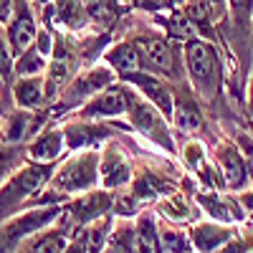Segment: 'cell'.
Returning <instances> with one entry per match:
<instances>
[{
	"instance_id": "6da1fadb",
	"label": "cell",
	"mask_w": 253,
	"mask_h": 253,
	"mask_svg": "<svg viewBox=\"0 0 253 253\" xmlns=\"http://www.w3.org/2000/svg\"><path fill=\"white\" fill-rule=\"evenodd\" d=\"M185 58V81L193 86L200 99L210 107V112L228 107V71L230 56L228 51L208 38H190L182 43Z\"/></svg>"
},
{
	"instance_id": "7a4b0ae2",
	"label": "cell",
	"mask_w": 253,
	"mask_h": 253,
	"mask_svg": "<svg viewBox=\"0 0 253 253\" xmlns=\"http://www.w3.org/2000/svg\"><path fill=\"white\" fill-rule=\"evenodd\" d=\"M99 187H101L99 150L71 152L58 162L48 185L38 193V198L31 203V208H36V205H66L71 198L91 193V190H99Z\"/></svg>"
},
{
	"instance_id": "3957f363",
	"label": "cell",
	"mask_w": 253,
	"mask_h": 253,
	"mask_svg": "<svg viewBox=\"0 0 253 253\" xmlns=\"http://www.w3.org/2000/svg\"><path fill=\"white\" fill-rule=\"evenodd\" d=\"M126 124L132 126V134L142 137L147 144H152L155 150L177 157L180 144H177V134L172 129L170 119H167L157 107H152L144 96H139L132 86L126 94Z\"/></svg>"
},
{
	"instance_id": "277c9868",
	"label": "cell",
	"mask_w": 253,
	"mask_h": 253,
	"mask_svg": "<svg viewBox=\"0 0 253 253\" xmlns=\"http://www.w3.org/2000/svg\"><path fill=\"white\" fill-rule=\"evenodd\" d=\"M58 165H41V162H26L20 170L0 187V225L8 218H13L20 210L31 208V203L38 198V193L48 185L53 170Z\"/></svg>"
},
{
	"instance_id": "5b68a950",
	"label": "cell",
	"mask_w": 253,
	"mask_h": 253,
	"mask_svg": "<svg viewBox=\"0 0 253 253\" xmlns=\"http://www.w3.org/2000/svg\"><path fill=\"white\" fill-rule=\"evenodd\" d=\"M119 81L117 71L109 69L104 61L94 63V66H84L81 71H76V76L69 81V86L61 91V96L51 104V114L53 122H61L71 117L76 109H81L89 99H94L99 91H104L109 84Z\"/></svg>"
},
{
	"instance_id": "8992f818",
	"label": "cell",
	"mask_w": 253,
	"mask_h": 253,
	"mask_svg": "<svg viewBox=\"0 0 253 253\" xmlns=\"http://www.w3.org/2000/svg\"><path fill=\"white\" fill-rule=\"evenodd\" d=\"M210 107L200 99V94L190 86L187 81L175 84V107H172V129L177 137H200L208 144L220 132L213 129V117Z\"/></svg>"
},
{
	"instance_id": "52a82bcc",
	"label": "cell",
	"mask_w": 253,
	"mask_h": 253,
	"mask_svg": "<svg viewBox=\"0 0 253 253\" xmlns=\"http://www.w3.org/2000/svg\"><path fill=\"white\" fill-rule=\"evenodd\" d=\"M61 213H63V205H36L15 213L0 225V253H15L26 238L53 225L61 218Z\"/></svg>"
},
{
	"instance_id": "ba28073f",
	"label": "cell",
	"mask_w": 253,
	"mask_h": 253,
	"mask_svg": "<svg viewBox=\"0 0 253 253\" xmlns=\"http://www.w3.org/2000/svg\"><path fill=\"white\" fill-rule=\"evenodd\" d=\"M63 134H66V150L81 152V150H101L109 139L119 137L122 132H132L126 119L114 122H91V119H61Z\"/></svg>"
},
{
	"instance_id": "9c48e42d",
	"label": "cell",
	"mask_w": 253,
	"mask_h": 253,
	"mask_svg": "<svg viewBox=\"0 0 253 253\" xmlns=\"http://www.w3.org/2000/svg\"><path fill=\"white\" fill-rule=\"evenodd\" d=\"M124 134V132H122ZM119 137L109 139L107 144L99 150V177H101V187L104 190H124L129 187L137 172V160L126 150V142Z\"/></svg>"
},
{
	"instance_id": "30bf717a",
	"label": "cell",
	"mask_w": 253,
	"mask_h": 253,
	"mask_svg": "<svg viewBox=\"0 0 253 253\" xmlns=\"http://www.w3.org/2000/svg\"><path fill=\"white\" fill-rule=\"evenodd\" d=\"M210 157H213L215 167L220 170L228 193H241V190H246L251 185V170L246 165V157L241 155L238 144L228 134H223V129L210 142Z\"/></svg>"
},
{
	"instance_id": "8fae6325",
	"label": "cell",
	"mask_w": 253,
	"mask_h": 253,
	"mask_svg": "<svg viewBox=\"0 0 253 253\" xmlns=\"http://www.w3.org/2000/svg\"><path fill=\"white\" fill-rule=\"evenodd\" d=\"M51 122H53L51 107H46V109H20L13 104L3 117V124H0V142L28 144L41 129H46Z\"/></svg>"
},
{
	"instance_id": "7c38bea8",
	"label": "cell",
	"mask_w": 253,
	"mask_h": 253,
	"mask_svg": "<svg viewBox=\"0 0 253 253\" xmlns=\"http://www.w3.org/2000/svg\"><path fill=\"white\" fill-rule=\"evenodd\" d=\"M38 18L43 26L69 36H84L91 31L86 0H51L46 8L38 10Z\"/></svg>"
},
{
	"instance_id": "4fadbf2b",
	"label": "cell",
	"mask_w": 253,
	"mask_h": 253,
	"mask_svg": "<svg viewBox=\"0 0 253 253\" xmlns=\"http://www.w3.org/2000/svg\"><path fill=\"white\" fill-rule=\"evenodd\" d=\"M193 198L203 210V218H208V220H215L223 225H246L248 223V213L241 205L236 193H228V190H195Z\"/></svg>"
},
{
	"instance_id": "5bb4252c",
	"label": "cell",
	"mask_w": 253,
	"mask_h": 253,
	"mask_svg": "<svg viewBox=\"0 0 253 253\" xmlns=\"http://www.w3.org/2000/svg\"><path fill=\"white\" fill-rule=\"evenodd\" d=\"M114 208V193L112 190H91V193H84L71 198L66 205H63V218H66L74 228V236L79 233L81 228H86L89 223L109 215Z\"/></svg>"
},
{
	"instance_id": "9a60e30c",
	"label": "cell",
	"mask_w": 253,
	"mask_h": 253,
	"mask_svg": "<svg viewBox=\"0 0 253 253\" xmlns=\"http://www.w3.org/2000/svg\"><path fill=\"white\" fill-rule=\"evenodd\" d=\"M126 94H129V86L124 81H114L104 91H99L94 99H89L81 109H76L71 114V119H91V122L124 119L126 117Z\"/></svg>"
},
{
	"instance_id": "2e32d148",
	"label": "cell",
	"mask_w": 253,
	"mask_h": 253,
	"mask_svg": "<svg viewBox=\"0 0 253 253\" xmlns=\"http://www.w3.org/2000/svg\"><path fill=\"white\" fill-rule=\"evenodd\" d=\"M119 81H124L126 86H132L139 96H144L172 124V107H175V84L172 81H167L152 71H132V74L119 76Z\"/></svg>"
},
{
	"instance_id": "e0dca14e",
	"label": "cell",
	"mask_w": 253,
	"mask_h": 253,
	"mask_svg": "<svg viewBox=\"0 0 253 253\" xmlns=\"http://www.w3.org/2000/svg\"><path fill=\"white\" fill-rule=\"evenodd\" d=\"M26 152L31 162H41V165H58L63 157L69 155L66 150V134H63L61 122H51L46 129H41L28 144Z\"/></svg>"
},
{
	"instance_id": "ac0fdd59",
	"label": "cell",
	"mask_w": 253,
	"mask_h": 253,
	"mask_svg": "<svg viewBox=\"0 0 253 253\" xmlns=\"http://www.w3.org/2000/svg\"><path fill=\"white\" fill-rule=\"evenodd\" d=\"M38 28H41V18H38L36 8L31 5V0H20L15 15L5 26V33H8V41H10V48H13L15 58L36 43Z\"/></svg>"
},
{
	"instance_id": "d6986e66",
	"label": "cell",
	"mask_w": 253,
	"mask_h": 253,
	"mask_svg": "<svg viewBox=\"0 0 253 253\" xmlns=\"http://www.w3.org/2000/svg\"><path fill=\"white\" fill-rule=\"evenodd\" d=\"M71 238H74V228L61 213V218L53 225H48L46 230H41V233L26 238L23 243L18 246L15 253H66Z\"/></svg>"
},
{
	"instance_id": "ffe728a7",
	"label": "cell",
	"mask_w": 253,
	"mask_h": 253,
	"mask_svg": "<svg viewBox=\"0 0 253 253\" xmlns=\"http://www.w3.org/2000/svg\"><path fill=\"white\" fill-rule=\"evenodd\" d=\"M238 233H241V225H223V223L208 220V218L190 225V238H193L195 253H218Z\"/></svg>"
},
{
	"instance_id": "44dd1931",
	"label": "cell",
	"mask_w": 253,
	"mask_h": 253,
	"mask_svg": "<svg viewBox=\"0 0 253 253\" xmlns=\"http://www.w3.org/2000/svg\"><path fill=\"white\" fill-rule=\"evenodd\" d=\"M152 208L157 210V215L162 220H170L177 225H193V223L203 220V210L195 203L193 193H187V190H175V193L157 200Z\"/></svg>"
},
{
	"instance_id": "7402d4cb",
	"label": "cell",
	"mask_w": 253,
	"mask_h": 253,
	"mask_svg": "<svg viewBox=\"0 0 253 253\" xmlns=\"http://www.w3.org/2000/svg\"><path fill=\"white\" fill-rule=\"evenodd\" d=\"M117 36V33H114ZM101 61L107 63L109 69L117 71V76H124V74H132V71H147L144 66V56L139 51V46L129 36H117L114 43L104 51Z\"/></svg>"
},
{
	"instance_id": "603a6c76",
	"label": "cell",
	"mask_w": 253,
	"mask_h": 253,
	"mask_svg": "<svg viewBox=\"0 0 253 253\" xmlns=\"http://www.w3.org/2000/svg\"><path fill=\"white\" fill-rule=\"evenodd\" d=\"M13 101L20 109H46V79L43 76H18L13 81Z\"/></svg>"
},
{
	"instance_id": "cb8c5ba5",
	"label": "cell",
	"mask_w": 253,
	"mask_h": 253,
	"mask_svg": "<svg viewBox=\"0 0 253 253\" xmlns=\"http://www.w3.org/2000/svg\"><path fill=\"white\" fill-rule=\"evenodd\" d=\"M155 253H195L193 238H190V225H177L160 218Z\"/></svg>"
},
{
	"instance_id": "d4e9b609",
	"label": "cell",
	"mask_w": 253,
	"mask_h": 253,
	"mask_svg": "<svg viewBox=\"0 0 253 253\" xmlns=\"http://www.w3.org/2000/svg\"><path fill=\"white\" fill-rule=\"evenodd\" d=\"M114 223H117V215L109 213V215H104V218L89 223L86 228H81L74 238H76L84 248H86L89 253H101L104 248H107V243H109V236H112V230H114Z\"/></svg>"
},
{
	"instance_id": "484cf974",
	"label": "cell",
	"mask_w": 253,
	"mask_h": 253,
	"mask_svg": "<svg viewBox=\"0 0 253 253\" xmlns=\"http://www.w3.org/2000/svg\"><path fill=\"white\" fill-rule=\"evenodd\" d=\"M137 228V248L139 253H155L157 246V230H160V215L152 205H147L142 213L134 218Z\"/></svg>"
},
{
	"instance_id": "4316f807",
	"label": "cell",
	"mask_w": 253,
	"mask_h": 253,
	"mask_svg": "<svg viewBox=\"0 0 253 253\" xmlns=\"http://www.w3.org/2000/svg\"><path fill=\"white\" fill-rule=\"evenodd\" d=\"M101 253H139L137 248V228L134 218H117L109 243Z\"/></svg>"
},
{
	"instance_id": "83f0119b",
	"label": "cell",
	"mask_w": 253,
	"mask_h": 253,
	"mask_svg": "<svg viewBox=\"0 0 253 253\" xmlns=\"http://www.w3.org/2000/svg\"><path fill=\"white\" fill-rule=\"evenodd\" d=\"M26 162H28L26 144H5V142H0V187H3Z\"/></svg>"
},
{
	"instance_id": "f1b7e54d",
	"label": "cell",
	"mask_w": 253,
	"mask_h": 253,
	"mask_svg": "<svg viewBox=\"0 0 253 253\" xmlns=\"http://www.w3.org/2000/svg\"><path fill=\"white\" fill-rule=\"evenodd\" d=\"M48 69V58L43 53H38L36 46L23 51L15 58V79L18 76H43Z\"/></svg>"
},
{
	"instance_id": "f546056e",
	"label": "cell",
	"mask_w": 253,
	"mask_h": 253,
	"mask_svg": "<svg viewBox=\"0 0 253 253\" xmlns=\"http://www.w3.org/2000/svg\"><path fill=\"white\" fill-rule=\"evenodd\" d=\"M0 81L10 89H13V81H15V53L10 48L5 26H0Z\"/></svg>"
},
{
	"instance_id": "4dcf8cb0",
	"label": "cell",
	"mask_w": 253,
	"mask_h": 253,
	"mask_svg": "<svg viewBox=\"0 0 253 253\" xmlns=\"http://www.w3.org/2000/svg\"><path fill=\"white\" fill-rule=\"evenodd\" d=\"M243 117H246V119H253V69H251V74H248L246 91H243Z\"/></svg>"
},
{
	"instance_id": "1f68e13d",
	"label": "cell",
	"mask_w": 253,
	"mask_h": 253,
	"mask_svg": "<svg viewBox=\"0 0 253 253\" xmlns=\"http://www.w3.org/2000/svg\"><path fill=\"white\" fill-rule=\"evenodd\" d=\"M18 5H20V0H0V26L10 23V18L15 15Z\"/></svg>"
},
{
	"instance_id": "d6a6232c",
	"label": "cell",
	"mask_w": 253,
	"mask_h": 253,
	"mask_svg": "<svg viewBox=\"0 0 253 253\" xmlns=\"http://www.w3.org/2000/svg\"><path fill=\"white\" fill-rule=\"evenodd\" d=\"M13 91H10V86H5L3 81H0V124H3V117H5V112L13 107Z\"/></svg>"
},
{
	"instance_id": "836d02e7",
	"label": "cell",
	"mask_w": 253,
	"mask_h": 253,
	"mask_svg": "<svg viewBox=\"0 0 253 253\" xmlns=\"http://www.w3.org/2000/svg\"><path fill=\"white\" fill-rule=\"evenodd\" d=\"M236 195H238L241 205L246 208V213H248V223H253V180H251V185L246 190H241V193H236Z\"/></svg>"
},
{
	"instance_id": "e575fe53",
	"label": "cell",
	"mask_w": 253,
	"mask_h": 253,
	"mask_svg": "<svg viewBox=\"0 0 253 253\" xmlns=\"http://www.w3.org/2000/svg\"><path fill=\"white\" fill-rule=\"evenodd\" d=\"M66 253H89L86 248H84L76 238H71V243H69V248H66Z\"/></svg>"
},
{
	"instance_id": "d590c367",
	"label": "cell",
	"mask_w": 253,
	"mask_h": 253,
	"mask_svg": "<svg viewBox=\"0 0 253 253\" xmlns=\"http://www.w3.org/2000/svg\"><path fill=\"white\" fill-rule=\"evenodd\" d=\"M48 3H51V0H31V5H33V8H36V13H38V10H41V8H46V5H48Z\"/></svg>"
},
{
	"instance_id": "8d00e7d4",
	"label": "cell",
	"mask_w": 253,
	"mask_h": 253,
	"mask_svg": "<svg viewBox=\"0 0 253 253\" xmlns=\"http://www.w3.org/2000/svg\"><path fill=\"white\" fill-rule=\"evenodd\" d=\"M210 3H213L220 13H228V10H225V0H210Z\"/></svg>"
},
{
	"instance_id": "74e56055",
	"label": "cell",
	"mask_w": 253,
	"mask_h": 253,
	"mask_svg": "<svg viewBox=\"0 0 253 253\" xmlns=\"http://www.w3.org/2000/svg\"><path fill=\"white\" fill-rule=\"evenodd\" d=\"M185 0H167V8H180Z\"/></svg>"
},
{
	"instance_id": "f35d334b",
	"label": "cell",
	"mask_w": 253,
	"mask_h": 253,
	"mask_svg": "<svg viewBox=\"0 0 253 253\" xmlns=\"http://www.w3.org/2000/svg\"><path fill=\"white\" fill-rule=\"evenodd\" d=\"M246 126H248V132L253 134V119H246Z\"/></svg>"
},
{
	"instance_id": "ab89813d",
	"label": "cell",
	"mask_w": 253,
	"mask_h": 253,
	"mask_svg": "<svg viewBox=\"0 0 253 253\" xmlns=\"http://www.w3.org/2000/svg\"><path fill=\"white\" fill-rule=\"evenodd\" d=\"M122 3H124L126 8H129V10H132V3H134V0H122Z\"/></svg>"
}]
</instances>
